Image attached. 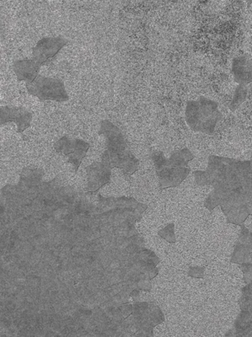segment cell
Masks as SVG:
<instances>
[{"label": "cell", "mask_w": 252, "mask_h": 337, "mask_svg": "<svg viewBox=\"0 0 252 337\" xmlns=\"http://www.w3.org/2000/svg\"><path fill=\"white\" fill-rule=\"evenodd\" d=\"M98 134L105 138L106 150L101 156V162L109 168H121L125 174H132L138 170V158L128 146L125 135L111 120H101Z\"/></svg>", "instance_id": "obj_1"}, {"label": "cell", "mask_w": 252, "mask_h": 337, "mask_svg": "<svg viewBox=\"0 0 252 337\" xmlns=\"http://www.w3.org/2000/svg\"><path fill=\"white\" fill-rule=\"evenodd\" d=\"M194 158V154L189 148L175 150L167 158L162 152H155L151 154L162 189L176 188L180 186L189 173V164Z\"/></svg>", "instance_id": "obj_2"}, {"label": "cell", "mask_w": 252, "mask_h": 337, "mask_svg": "<svg viewBox=\"0 0 252 337\" xmlns=\"http://www.w3.org/2000/svg\"><path fill=\"white\" fill-rule=\"evenodd\" d=\"M221 116L219 104L207 97L200 96L187 103L185 120L193 131L211 135Z\"/></svg>", "instance_id": "obj_3"}, {"label": "cell", "mask_w": 252, "mask_h": 337, "mask_svg": "<svg viewBox=\"0 0 252 337\" xmlns=\"http://www.w3.org/2000/svg\"><path fill=\"white\" fill-rule=\"evenodd\" d=\"M26 88L29 94L37 97L40 102H66L69 100L64 82L59 78L39 74L32 83L26 84Z\"/></svg>", "instance_id": "obj_4"}, {"label": "cell", "mask_w": 252, "mask_h": 337, "mask_svg": "<svg viewBox=\"0 0 252 337\" xmlns=\"http://www.w3.org/2000/svg\"><path fill=\"white\" fill-rule=\"evenodd\" d=\"M204 278L210 281L219 282L240 289L246 286L244 273L242 268L239 264L231 262L206 266Z\"/></svg>", "instance_id": "obj_5"}, {"label": "cell", "mask_w": 252, "mask_h": 337, "mask_svg": "<svg viewBox=\"0 0 252 337\" xmlns=\"http://www.w3.org/2000/svg\"><path fill=\"white\" fill-rule=\"evenodd\" d=\"M89 148L90 144L84 140L70 138L67 135L61 138L54 144L56 152L67 157L68 162L74 166L76 172H77V170L79 168L82 160L87 154Z\"/></svg>", "instance_id": "obj_6"}, {"label": "cell", "mask_w": 252, "mask_h": 337, "mask_svg": "<svg viewBox=\"0 0 252 337\" xmlns=\"http://www.w3.org/2000/svg\"><path fill=\"white\" fill-rule=\"evenodd\" d=\"M67 43L68 40L62 36L41 38L32 48L33 59L41 66L49 64Z\"/></svg>", "instance_id": "obj_7"}, {"label": "cell", "mask_w": 252, "mask_h": 337, "mask_svg": "<svg viewBox=\"0 0 252 337\" xmlns=\"http://www.w3.org/2000/svg\"><path fill=\"white\" fill-rule=\"evenodd\" d=\"M33 113L24 107L4 106H0V125L14 122L17 132H23L31 124Z\"/></svg>", "instance_id": "obj_8"}, {"label": "cell", "mask_w": 252, "mask_h": 337, "mask_svg": "<svg viewBox=\"0 0 252 337\" xmlns=\"http://www.w3.org/2000/svg\"><path fill=\"white\" fill-rule=\"evenodd\" d=\"M205 295L206 300L231 302L239 301L242 297V289L230 286L227 284L205 279Z\"/></svg>", "instance_id": "obj_9"}, {"label": "cell", "mask_w": 252, "mask_h": 337, "mask_svg": "<svg viewBox=\"0 0 252 337\" xmlns=\"http://www.w3.org/2000/svg\"><path fill=\"white\" fill-rule=\"evenodd\" d=\"M87 186L88 192H95L109 184L111 180V168L104 166L102 162H93L86 168Z\"/></svg>", "instance_id": "obj_10"}, {"label": "cell", "mask_w": 252, "mask_h": 337, "mask_svg": "<svg viewBox=\"0 0 252 337\" xmlns=\"http://www.w3.org/2000/svg\"><path fill=\"white\" fill-rule=\"evenodd\" d=\"M231 72L234 80L240 86H247L252 84V56L251 54H242L232 61Z\"/></svg>", "instance_id": "obj_11"}, {"label": "cell", "mask_w": 252, "mask_h": 337, "mask_svg": "<svg viewBox=\"0 0 252 337\" xmlns=\"http://www.w3.org/2000/svg\"><path fill=\"white\" fill-rule=\"evenodd\" d=\"M41 65L39 64L34 59L24 58L14 61L13 70L17 80L30 84L35 80L39 75Z\"/></svg>", "instance_id": "obj_12"}, {"label": "cell", "mask_w": 252, "mask_h": 337, "mask_svg": "<svg viewBox=\"0 0 252 337\" xmlns=\"http://www.w3.org/2000/svg\"><path fill=\"white\" fill-rule=\"evenodd\" d=\"M226 222L227 218L226 214L222 210L221 205H219L210 212V216L206 222V228L208 231L214 230L218 228L221 227L222 225L226 224Z\"/></svg>", "instance_id": "obj_13"}, {"label": "cell", "mask_w": 252, "mask_h": 337, "mask_svg": "<svg viewBox=\"0 0 252 337\" xmlns=\"http://www.w3.org/2000/svg\"><path fill=\"white\" fill-rule=\"evenodd\" d=\"M247 86H240L237 87V90L235 92L233 99L231 100V104H229V107L231 110H237V107L240 104L244 102L247 98Z\"/></svg>", "instance_id": "obj_14"}, {"label": "cell", "mask_w": 252, "mask_h": 337, "mask_svg": "<svg viewBox=\"0 0 252 337\" xmlns=\"http://www.w3.org/2000/svg\"><path fill=\"white\" fill-rule=\"evenodd\" d=\"M158 236L161 238H164L165 240L168 241L170 243H175L177 240H176L175 234V224L174 222H170L168 224L166 225L165 227L161 228L158 232Z\"/></svg>", "instance_id": "obj_15"}, {"label": "cell", "mask_w": 252, "mask_h": 337, "mask_svg": "<svg viewBox=\"0 0 252 337\" xmlns=\"http://www.w3.org/2000/svg\"><path fill=\"white\" fill-rule=\"evenodd\" d=\"M138 256L139 258L141 260H143V262L147 263L149 265L152 266L156 268L159 264V258L157 254H155L154 252H151L150 250L141 248V252L138 253Z\"/></svg>", "instance_id": "obj_16"}, {"label": "cell", "mask_w": 252, "mask_h": 337, "mask_svg": "<svg viewBox=\"0 0 252 337\" xmlns=\"http://www.w3.org/2000/svg\"><path fill=\"white\" fill-rule=\"evenodd\" d=\"M120 308V312L122 314L123 317L124 318H126L133 314V305L131 304H124L121 305L120 307H119Z\"/></svg>", "instance_id": "obj_17"}, {"label": "cell", "mask_w": 252, "mask_h": 337, "mask_svg": "<svg viewBox=\"0 0 252 337\" xmlns=\"http://www.w3.org/2000/svg\"><path fill=\"white\" fill-rule=\"evenodd\" d=\"M245 227L247 228V230L252 232V215L247 216V218L244 221Z\"/></svg>", "instance_id": "obj_18"}]
</instances>
